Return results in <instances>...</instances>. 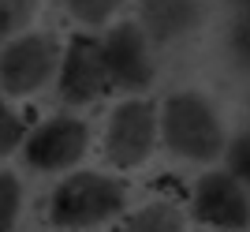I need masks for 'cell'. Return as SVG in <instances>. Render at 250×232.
Listing matches in <instances>:
<instances>
[{"instance_id": "cell-13", "label": "cell", "mask_w": 250, "mask_h": 232, "mask_svg": "<svg viewBox=\"0 0 250 232\" xmlns=\"http://www.w3.org/2000/svg\"><path fill=\"white\" fill-rule=\"evenodd\" d=\"M67 11H71V19L86 23V26H104L112 19V4L108 0H71Z\"/></svg>"}, {"instance_id": "cell-2", "label": "cell", "mask_w": 250, "mask_h": 232, "mask_svg": "<svg viewBox=\"0 0 250 232\" xmlns=\"http://www.w3.org/2000/svg\"><path fill=\"white\" fill-rule=\"evenodd\" d=\"M124 184L101 172H75L52 191L49 221L60 229H90L124 210Z\"/></svg>"}, {"instance_id": "cell-7", "label": "cell", "mask_w": 250, "mask_h": 232, "mask_svg": "<svg viewBox=\"0 0 250 232\" xmlns=\"http://www.w3.org/2000/svg\"><path fill=\"white\" fill-rule=\"evenodd\" d=\"M101 53H104V68H108L112 86H120V90H146L153 83V64H149V45H146L142 23L112 26L101 42Z\"/></svg>"}, {"instance_id": "cell-12", "label": "cell", "mask_w": 250, "mask_h": 232, "mask_svg": "<svg viewBox=\"0 0 250 232\" xmlns=\"http://www.w3.org/2000/svg\"><path fill=\"white\" fill-rule=\"evenodd\" d=\"M228 172L243 187H250V131H243L228 142Z\"/></svg>"}, {"instance_id": "cell-10", "label": "cell", "mask_w": 250, "mask_h": 232, "mask_svg": "<svg viewBox=\"0 0 250 232\" xmlns=\"http://www.w3.org/2000/svg\"><path fill=\"white\" fill-rule=\"evenodd\" d=\"M120 232H187V217L176 202H146L127 217Z\"/></svg>"}, {"instance_id": "cell-8", "label": "cell", "mask_w": 250, "mask_h": 232, "mask_svg": "<svg viewBox=\"0 0 250 232\" xmlns=\"http://www.w3.org/2000/svg\"><path fill=\"white\" fill-rule=\"evenodd\" d=\"M26 165L38 172H60L86 154V124L75 116H52L26 139Z\"/></svg>"}, {"instance_id": "cell-15", "label": "cell", "mask_w": 250, "mask_h": 232, "mask_svg": "<svg viewBox=\"0 0 250 232\" xmlns=\"http://www.w3.org/2000/svg\"><path fill=\"white\" fill-rule=\"evenodd\" d=\"M30 15V4H0V30H4V38H11V30H19L22 19Z\"/></svg>"}, {"instance_id": "cell-1", "label": "cell", "mask_w": 250, "mask_h": 232, "mask_svg": "<svg viewBox=\"0 0 250 232\" xmlns=\"http://www.w3.org/2000/svg\"><path fill=\"white\" fill-rule=\"evenodd\" d=\"M161 135H165V146L176 158H187V161H213L228 146L217 109L209 105V97L194 94V90H179L165 101Z\"/></svg>"}, {"instance_id": "cell-5", "label": "cell", "mask_w": 250, "mask_h": 232, "mask_svg": "<svg viewBox=\"0 0 250 232\" xmlns=\"http://www.w3.org/2000/svg\"><path fill=\"white\" fill-rule=\"evenodd\" d=\"M194 221L220 232H243L250 225V195L231 172H206L194 184Z\"/></svg>"}, {"instance_id": "cell-6", "label": "cell", "mask_w": 250, "mask_h": 232, "mask_svg": "<svg viewBox=\"0 0 250 232\" xmlns=\"http://www.w3.org/2000/svg\"><path fill=\"white\" fill-rule=\"evenodd\" d=\"M60 97L71 101V105H86L101 97L112 79H108V68H104V53H101V42L86 38V34H75L67 49H63V60H60Z\"/></svg>"}, {"instance_id": "cell-3", "label": "cell", "mask_w": 250, "mask_h": 232, "mask_svg": "<svg viewBox=\"0 0 250 232\" xmlns=\"http://www.w3.org/2000/svg\"><path fill=\"white\" fill-rule=\"evenodd\" d=\"M161 135V113L149 101H124L116 105L104 127V158L116 169H138L153 154Z\"/></svg>"}, {"instance_id": "cell-9", "label": "cell", "mask_w": 250, "mask_h": 232, "mask_svg": "<svg viewBox=\"0 0 250 232\" xmlns=\"http://www.w3.org/2000/svg\"><path fill=\"white\" fill-rule=\"evenodd\" d=\"M202 11L194 4H142V30H149L157 42H179L187 30H194Z\"/></svg>"}, {"instance_id": "cell-14", "label": "cell", "mask_w": 250, "mask_h": 232, "mask_svg": "<svg viewBox=\"0 0 250 232\" xmlns=\"http://www.w3.org/2000/svg\"><path fill=\"white\" fill-rule=\"evenodd\" d=\"M22 139H30V135H26V120H22L19 113L4 109V113H0V150H4V154H11ZM22 146H26V142H22Z\"/></svg>"}, {"instance_id": "cell-11", "label": "cell", "mask_w": 250, "mask_h": 232, "mask_svg": "<svg viewBox=\"0 0 250 232\" xmlns=\"http://www.w3.org/2000/svg\"><path fill=\"white\" fill-rule=\"evenodd\" d=\"M19 206H22V184L11 176V172H4V176H0V225H4V232L15 225Z\"/></svg>"}, {"instance_id": "cell-16", "label": "cell", "mask_w": 250, "mask_h": 232, "mask_svg": "<svg viewBox=\"0 0 250 232\" xmlns=\"http://www.w3.org/2000/svg\"><path fill=\"white\" fill-rule=\"evenodd\" d=\"M231 53H235V60H239L243 68H250V19H243L239 26H235V34H231Z\"/></svg>"}, {"instance_id": "cell-4", "label": "cell", "mask_w": 250, "mask_h": 232, "mask_svg": "<svg viewBox=\"0 0 250 232\" xmlns=\"http://www.w3.org/2000/svg\"><path fill=\"white\" fill-rule=\"evenodd\" d=\"M60 60L56 42L49 34H22L15 42L4 45L0 56V86L8 97H26L34 90H42L52 79V71L60 75Z\"/></svg>"}]
</instances>
